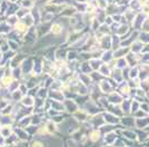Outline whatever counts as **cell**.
<instances>
[{
    "label": "cell",
    "mask_w": 149,
    "mask_h": 147,
    "mask_svg": "<svg viewBox=\"0 0 149 147\" xmlns=\"http://www.w3.org/2000/svg\"><path fill=\"white\" fill-rule=\"evenodd\" d=\"M63 30V26L60 24H58V22H56V24H54L52 26H51V32L54 34V35H60L61 34V31Z\"/></svg>",
    "instance_id": "6da1fadb"
}]
</instances>
